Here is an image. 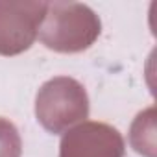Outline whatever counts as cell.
Here are the masks:
<instances>
[]
</instances>
